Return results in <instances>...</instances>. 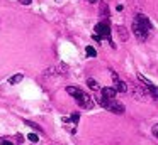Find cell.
I'll list each match as a JSON object with an SVG mask.
<instances>
[{
  "label": "cell",
  "instance_id": "obj_10",
  "mask_svg": "<svg viewBox=\"0 0 158 145\" xmlns=\"http://www.w3.org/2000/svg\"><path fill=\"white\" fill-rule=\"evenodd\" d=\"M87 84H89V88H90V90H94V91H99L100 90L99 83H97L94 78H89V79H87Z\"/></svg>",
  "mask_w": 158,
  "mask_h": 145
},
{
  "label": "cell",
  "instance_id": "obj_14",
  "mask_svg": "<svg viewBox=\"0 0 158 145\" xmlns=\"http://www.w3.org/2000/svg\"><path fill=\"white\" fill-rule=\"evenodd\" d=\"M100 13H102L104 17H109V7H107L106 3H102V5H100Z\"/></svg>",
  "mask_w": 158,
  "mask_h": 145
},
{
  "label": "cell",
  "instance_id": "obj_16",
  "mask_svg": "<svg viewBox=\"0 0 158 145\" xmlns=\"http://www.w3.org/2000/svg\"><path fill=\"white\" fill-rule=\"evenodd\" d=\"M151 133H153L155 137L158 138V123H156V125H153V127H151Z\"/></svg>",
  "mask_w": 158,
  "mask_h": 145
},
{
  "label": "cell",
  "instance_id": "obj_3",
  "mask_svg": "<svg viewBox=\"0 0 158 145\" xmlns=\"http://www.w3.org/2000/svg\"><path fill=\"white\" fill-rule=\"evenodd\" d=\"M97 101H99V105L102 108H106L107 111H110V113H116V115H123L124 111H126V108H124L123 103H119V101L116 100V98H104V96H97Z\"/></svg>",
  "mask_w": 158,
  "mask_h": 145
},
{
  "label": "cell",
  "instance_id": "obj_7",
  "mask_svg": "<svg viewBox=\"0 0 158 145\" xmlns=\"http://www.w3.org/2000/svg\"><path fill=\"white\" fill-rule=\"evenodd\" d=\"M131 93H133V96L136 98V100H139V101H148V100H150L148 91L144 90V88H141V86H133Z\"/></svg>",
  "mask_w": 158,
  "mask_h": 145
},
{
  "label": "cell",
  "instance_id": "obj_15",
  "mask_svg": "<svg viewBox=\"0 0 158 145\" xmlns=\"http://www.w3.org/2000/svg\"><path fill=\"white\" fill-rule=\"evenodd\" d=\"M27 140L32 142V143H38V142H39V137H38L36 133H29V135H27Z\"/></svg>",
  "mask_w": 158,
  "mask_h": 145
},
{
  "label": "cell",
  "instance_id": "obj_4",
  "mask_svg": "<svg viewBox=\"0 0 158 145\" xmlns=\"http://www.w3.org/2000/svg\"><path fill=\"white\" fill-rule=\"evenodd\" d=\"M94 40H97V42H102V39H107L110 44V47H116L112 42V37H110V27H109V22H99L95 25V29H94Z\"/></svg>",
  "mask_w": 158,
  "mask_h": 145
},
{
  "label": "cell",
  "instance_id": "obj_6",
  "mask_svg": "<svg viewBox=\"0 0 158 145\" xmlns=\"http://www.w3.org/2000/svg\"><path fill=\"white\" fill-rule=\"evenodd\" d=\"M110 76H112L114 90H116L117 93H126V91H127V84L124 83V81L121 79L119 76H117V73H116V71H110Z\"/></svg>",
  "mask_w": 158,
  "mask_h": 145
},
{
  "label": "cell",
  "instance_id": "obj_20",
  "mask_svg": "<svg viewBox=\"0 0 158 145\" xmlns=\"http://www.w3.org/2000/svg\"><path fill=\"white\" fill-rule=\"evenodd\" d=\"M56 2H60V0H56Z\"/></svg>",
  "mask_w": 158,
  "mask_h": 145
},
{
  "label": "cell",
  "instance_id": "obj_11",
  "mask_svg": "<svg viewBox=\"0 0 158 145\" xmlns=\"http://www.w3.org/2000/svg\"><path fill=\"white\" fill-rule=\"evenodd\" d=\"M117 32H119L121 40H127V32H126V29H124L123 25H119V27H117Z\"/></svg>",
  "mask_w": 158,
  "mask_h": 145
},
{
  "label": "cell",
  "instance_id": "obj_19",
  "mask_svg": "<svg viewBox=\"0 0 158 145\" xmlns=\"http://www.w3.org/2000/svg\"><path fill=\"white\" fill-rule=\"evenodd\" d=\"M89 3H97V2H100V0H87Z\"/></svg>",
  "mask_w": 158,
  "mask_h": 145
},
{
  "label": "cell",
  "instance_id": "obj_5",
  "mask_svg": "<svg viewBox=\"0 0 158 145\" xmlns=\"http://www.w3.org/2000/svg\"><path fill=\"white\" fill-rule=\"evenodd\" d=\"M138 79L143 83V86H144V90L148 91V94H150V98H153V100H156L158 101V86H155L153 83H151L148 78H144L141 73H138Z\"/></svg>",
  "mask_w": 158,
  "mask_h": 145
},
{
  "label": "cell",
  "instance_id": "obj_8",
  "mask_svg": "<svg viewBox=\"0 0 158 145\" xmlns=\"http://www.w3.org/2000/svg\"><path fill=\"white\" fill-rule=\"evenodd\" d=\"M100 96L104 98H116L117 96V91L110 86H106V88H100Z\"/></svg>",
  "mask_w": 158,
  "mask_h": 145
},
{
  "label": "cell",
  "instance_id": "obj_1",
  "mask_svg": "<svg viewBox=\"0 0 158 145\" xmlns=\"http://www.w3.org/2000/svg\"><path fill=\"white\" fill-rule=\"evenodd\" d=\"M131 30H133L134 37L141 42L148 40V37L151 36V30H153V25H151L150 19H148L144 13H136L133 19V25H131Z\"/></svg>",
  "mask_w": 158,
  "mask_h": 145
},
{
  "label": "cell",
  "instance_id": "obj_17",
  "mask_svg": "<svg viewBox=\"0 0 158 145\" xmlns=\"http://www.w3.org/2000/svg\"><path fill=\"white\" fill-rule=\"evenodd\" d=\"M0 145H14L10 140H5V138H0Z\"/></svg>",
  "mask_w": 158,
  "mask_h": 145
},
{
  "label": "cell",
  "instance_id": "obj_12",
  "mask_svg": "<svg viewBox=\"0 0 158 145\" xmlns=\"http://www.w3.org/2000/svg\"><path fill=\"white\" fill-rule=\"evenodd\" d=\"M85 52H87V56H89V57H95L97 56V51L94 49L92 46H87L85 47Z\"/></svg>",
  "mask_w": 158,
  "mask_h": 145
},
{
  "label": "cell",
  "instance_id": "obj_13",
  "mask_svg": "<svg viewBox=\"0 0 158 145\" xmlns=\"http://www.w3.org/2000/svg\"><path fill=\"white\" fill-rule=\"evenodd\" d=\"M24 123L27 125V127H31V128H34V130H38V132H43V128L39 127L38 123H34V121H29V120H24Z\"/></svg>",
  "mask_w": 158,
  "mask_h": 145
},
{
  "label": "cell",
  "instance_id": "obj_18",
  "mask_svg": "<svg viewBox=\"0 0 158 145\" xmlns=\"http://www.w3.org/2000/svg\"><path fill=\"white\" fill-rule=\"evenodd\" d=\"M19 3H22V5H31L32 0H19Z\"/></svg>",
  "mask_w": 158,
  "mask_h": 145
},
{
  "label": "cell",
  "instance_id": "obj_2",
  "mask_svg": "<svg viewBox=\"0 0 158 145\" xmlns=\"http://www.w3.org/2000/svg\"><path fill=\"white\" fill-rule=\"evenodd\" d=\"M66 93L70 96H73V100L78 103L80 108H85V110H92L94 108V100L90 94H87L83 90H80L78 86H66Z\"/></svg>",
  "mask_w": 158,
  "mask_h": 145
},
{
  "label": "cell",
  "instance_id": "obj_9",
  "mask_svg": "<svg viewBox=\"0 0 158 145\" xmlns=\"http://www.w3.org/2000/svg\"><path fill=\"white\" fill-rule=\"evenodd\" d=\"M24 79V74H14V76H10L9 78V84H17V83H21V81Z\"/></svg>",
  "mask_w": 158,
  "mask_h": 145
}]
</instances>
